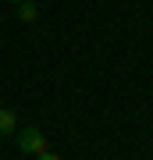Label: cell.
Returning a JSON list of instances; mask_svg holds the SVG:
<instances>
[{
    "instance_id": "2",
    "label": "cell",
    "mask_w": 153,
    "mask_h": 160,
    "mask_svg": "<svg viewBox=\"0 0 153 160\" xmlns=\"http://www.w3.org/2000/svg\"><path fill=\"white\" fill-rule=\"evenodd\" d=\"M14 132H18V114L0 107V135H14Z\"/></svg>"
},
{
    "instance_id": "5",
    "label": "cell",
    "mask_w": 153,
    "mask_h": 160,
    "mask_svg": "<svg viewBox=\"0 0 153 160\" xmlns=\"http://www.w3.org/2000/svg\"><path fill=\"white\" fill-rule=\"evenodd\" d=\"M7 4H14V7H18V4H22V0H7Z\"/></svg>"
},
{
    "instance_id": "3",
    "label": "cell",
    "mask_w": 153,
    "mask_h": 160,
    "mask_svg": "<svg viewBox=\"0 0 153 160\" xmlns=\"http://www.w3.org/2000/svg\"><path fill=\"white\" fill-rule=\"evenodd\" d=\"M18 18H22V22H36V18H39V7H36L32 0H22V4H18Z\"/></svg>"
},
{
    "instance_id": "4",
    "label": "cell",
    "mask_w": 153,
    "mask_h": 160,
    "mask_svg": "<svg viewBox=\"0 0 153 160\" xmlns=\"http://www.w3.org/2000/svg\"><path fill=\"white\" fill-rule=\"evenodd\" d=\"M36 160H64V157H61V153H50V149H46V153H39Z\"/></svg>"
},
{
    "instance_id": "1",
    "label": "cell",
    "mask_w": 153,
    "mask_h": 160,
    "mask_svg": "<svg viewBox=\"0 0 153 160\" xmlns=\"http://www.w3.org/2000/svg\"><path fill=\"white\" fill-rule=\"evenodd\" d=\"M18 149L39 157V153H46V135L39 128H22V132H18Z\"/></svg>"
}]
</instances>
